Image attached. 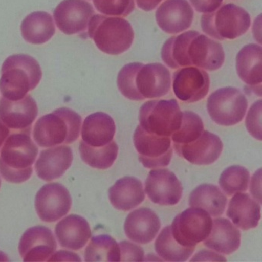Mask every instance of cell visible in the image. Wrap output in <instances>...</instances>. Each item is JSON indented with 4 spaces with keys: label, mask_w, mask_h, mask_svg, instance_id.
Instances as JSON below:
<instances>
[{
    "label": "cell",
    "mask_w": 262,
    "mask_h": 262,
    "mask_svg": "<svg viewBox=\"0 0 262 262\" xmlns=\"http://www.w3.org/2000/svg\"><path fill=\"white\" fill-rule=\"evenodd\" d=\"M162 59L171 69L196 67L207 71L219 70L225 62L223 47L199 32H185L166 40L162 46Z\"/></svg>",
    "instance_id": "cell-1"
},
{
    "label": "cell",
    "mask_w": 262,
    "mask_h": 262,
    "mask_svg": "<svg viewBox=\"0 0 262 262\" xmlns=\"http://www.w3.org/2000/svg\"><path fill=\"white\" fill-rule=\"evenodd\" d=\"M171 85L169 70L161 63L126 64L121 69L117 77L119 91L125 98L133 101L166 96Z\"/></svg>",
    "instance_id": "cell-2"
},
{
    "label": "cell",
    "mask_w": 262,
    "mask_h": 262,
    "mask_svg": "<svg viewBox=\"0 0 262 262\" xmlns=\"http://www.w3.org/2000/svg\"><path fill=\"white\" fill-rule=\"evenodd\" d=\"M29 132H13L6 139L0 154V174L10 183L29 180L37 157L38 147Z\"/></svg>",
    "instance_id": "cell-3"
},
{
    "label": "cell",
    "mask_w": 262,
    "mask_h": 262,
    "mask_svg": "<svg viewBox=\"0 0 262 262\" xmlns=\"http://www.w3.org/2000/svg\"><path fill=\"white\" fill-rule=\"evenodd\" d=\"M0 78L3 97L17 101L34 90L42 79L40 66L36 59L25 54L13 55L4 61Z\"/></svg>",
    "instance_id": "cell-4"
},
{
    "label": "cell",
    "mask_w": 262,
    "mask_h": 262,
    "mask_svg": "<svg viewBox=\"0 0 262 262\" xmlns=\"http://www.w3.org/2000/svg\"><path fill=\"white\" fill-rule=\"evenodd\" d=\"M82 117L73 110L60 108L38 119L33 139L40 147L50 148L72 144L80 134Z\"/></svg>",
    "instance_id": "cell-5"
},
{
    "label": "cell",
    "mask_w": 262,
    "mask_h": 262,
    "mask_svg": "<svg viewBox=\"0 0 262 262\" xmlns=\"http://www.w3.org/2000/svg\"><path fill=\"white\" fill-rule=\"evenodd\" d=\"M88 36L102 53L118 56L129 50L135 33L131 24L122 17L93 15L89 22Z\"/></svg>",
    "instance_id": "cell-6"
},
{
    "label": "cell",
    "mask_w": 262,
    "mask_h": 262,
    "mask_svg": "<svg viewBox=\"0 0 262 262\" xmlns=\"http://www.w3.org/2000/svg\"><path fill=\"white\" fill-rule=\"evenodd\" d=\"M251 16L234 4L221 5L217 10L202 16L204 33L217 40H233L246 33L251 27Z\"/></svg>",
    "instance_id": "cell-7"
},
{
    "label": "cell",
    "mask_w": 262,
    "mask_h": 262,
    "mask_svg": "<svg viewBox=\"0 0 262 262\" xmlns=\"http://www.w3.org/2000/svg\"><path fill=\"white\" fill-rule=\"evenodd\" d=\"M182 119V112L176 99L148 101L139 111L142 128L157 136H171L180 127Z\"/></svg>",
    "instance_id": "cell-8"
},
{
    "label": "cell",
    "mask_w": 262,
    "mask_h": 262,
    "mask_svg": "<svg viewBox=\"0 0 262 262\" xmlns=\"http://www.w3.org/2000/svg\"><path fill=\"white\" fill-rule=\"evenodd\" d=\"M248 106L246 96L234 87L216 90L207 102V110L211 119L217 125L224 126H231L242 122Z\"/></svg>",
    "instance_id": "cell-9"
},
{
    "label": "cell",
    "mask_w": 262,
    "mask_h": 262,
    "mask_svg": "<svg viewBox=\"0 0 262 262\" xmlns=\"http://www.w3.org/2000/svg\"><path fill=\"white\" fill-rule=\"evenodd\" d=\"M212 221L205 210L191 207L174 217L171 225V233L180 245L195 248L198 243L209 235Z\"/></svg>",
    "instance_id": "cell-10"
},
{
    "label": "cell",
    "mask_w": 262,
    "mask_h": 262,
    "mask_svg": "<svg viewBox=\"0 0 262 262\" xmlns=\"http://www.w3.org/2000/svg\"><path fill=\"white\" fill-rule=\"evenodd\" d=\"M135 148L139 160L145 168H158L168 166L173 155L169 136H160L147 133L138 125L133 136Z\"/></svg>",
    "instance_id": "cell-11"
},
{
    "label": "cell",
    "mask_w": 262,
    "mask_h": 262,
    "mask_svg": "<svg viewBox=\"0 0 262 262\" xmlns=\"http://www.w3.org/2000/svg\"><path fill=\"white\" fill-rule=\"evenodd\" d=\"M72 206L70 191L59 183L43 185L35 200L36 213L45 222H55L68 214Z\"/></svg>",
    "instance_id": "cell-12"
},
{
    "label": "cell",
    "mask_w": 262,
    "mask_h": 262,
    "mask_svg": "<svg viewBox=\"0 0 262 262\" xmlns=\"http://www.w3.org/2000/svg\"><path fill=\"white\" fill-rule=\"evenodd\" d=\"M172 88L179 100L188 103L199 102L209 92V76L199 67H182L173 74Z\"/></svg>",
    "instance_id": "cell-13"
},
{
    "label": "cell",
    "mask_w": 262,
    "mask_h": 262,
    "mask_svg": "<svg viewBox=\"0 0 262 262\" xmlns=\"http://www.w3.org/2000/svg\"><path fill=\"white\" fill-rule=\"evenodd\" d=\"M95 15L92 4L85 0H63L53 13L58 29L67 35H82Z\"/></svg>",
    "instance_id": "cell-14"
},
{
    "label": "cell",
    "mask_w": 262,
    "mask_h": 262,
    "mask_svg": "<svg viewBox=\"0 0 262 262\" xmlns=\"http://www.w3.org/2000/svg\"><path fill=\"white\" fill-rule=\"evenodd\" d=\"M145 185L148 199L159 205H176L183 193L180 181L167 168H153L148 173Z\"/></svg>",
    "instance_id": "cell-15"
},
{
    "label": "cell",
    "mask_w": 262,
    "mask_h": 262,
    "mask_svg": "<svg viewBox=\"0 0 262 262\" xmlns=\"http://www.w3.org/2000/svg\"><path fill=\"white\" fill-rule=\"evenodd\" d=\"M57 249V244L50 228L35 226L23 234L19 244V252L24 261L48 260Z\"/></svg>",
    "instance_id": "cell-16"
},
{
    "label": "cell",
    "mask_w": 262,
    "mask_h": 262,
    "mask_svg": "<svg viewBox=\"0 0 262 262\" xmlns=\"http://www.w3.org/2000/svg\"><path fill=\"white\" fill-rule=\"evenodd\" d=\"M37 116V104L30 95L17 101L0 99V120L12 131L31 133Z\"/></svg>",
    "instance_id": "cell-17"
},
{
    "label": "cell",
    "mask_w": 262,
    "mask_h": 262,
    "mask_svg": "<svg viewBox=\"0 0 262 262\" xmlns=\"http://www.w3.org/2000/svg\"><path fill=\"white\" fill-rule=\"evenodd\" d=\"M176 152L181 157L198 165H211L219 159L223 150V143L219 136L208 131L190 143L174 144Z\"/></svg>",
    "instance_id": "cell-18"
},
{
    "label": "cell",
    "mask_w": 262,
    "mask_h": 262,
    "mask_svg": "<svg viewBox=\"0 0 262 262\" xmlns=\"http://www.w3.org/2000/svg\"><path fill=\"white\" fill-rule=\"evenodd\" d=\"M193 19L194 10L188 0H165L156 10L158 26L168 34H177L188 30Z\"/></svg>",
    "instance_id": "cell-19"
},
{
    "label": "cell",
    "mask_w": 262,
    "mask_h": 262,
    "mask_svg": "<svg viewBox=\"0 0 262 262\" xmlns=\"http://www.w3.org/2000/svg\"><path fill=\"white\" fill-rule=\"evenodd\" d=\"M160 228V219L153 210L148 208L132 211L124 224L127 237L142 245L151 242L157 235Z\"/></svg>",
    "instance_id": "cell-20"
},
{
    "label": "cell",
    "mask_w": 262,
    "mask_h": 262,
    "mask_svg": "<svg viewBox=\"0 0 262 262\" xmlns=\"http://www.w3.org/2000/svg\"><path fill=\"white\" fill-rule=\"evenodd\" d=\"M71 148L66 145L53 147L41 151L35 164L38 177L46 182H52L65 174L73 163Z\"/></svg>",
    "instance_id": "cell-21"
},
{
    "label": "cell",
    "mask_w": 262,
    "mask_h": 262,
    "mask_svg": "<svg viewBox=\"0 0 262 262\" xmlns=\"http://www.w3.org/2000/svg\"><path fill=\"white\" fill-rule=\"evenodd\" d=\"M55 233L61 247L74 251L83 248L92 237L90 224L77 214H70L62 219L56 225Z\"/></svg>",
    "instance_id": "cell-22"
},
{
    "label": "cell",
    "mask_w": 262,
    "mask_h": 262,
    "mask_svg": "<svg viewBox=\"0 0 262 262\" xmlns=\"http://www.w3.org/2000/svg\"><path fill=\"white\" fill-rule=\"evenodd\" d=\"M231 198L227 216L237 228L248 231L256 228L260 219V205L246 193L237 192Z\"/></svg>",
    "instance_id": "cell-23"
},
{
    "label": "cell",
    "mask_w": 262,
    "mask_h": 262,
    "mask_svg": "<svg viewBox=\"0 0 262 262\" xmlns=\"http://www.w3.org/2000/svg\"><path fill=\"white\" fill-rule=\"evenodd\" d=\"M145 191L140 180L125 176L115 182L108 189V198L115 208L127 211L133 209L145 200Z\"/></svg>",
    "instance_id": "cell-24"
},
{
    "label": "cell",
    "mask_w": 262,
    "mask_h": 262,
    "mask_svg": "<svg viewBox=\"0 0 262 262\" xmlns=\"http://www.w3.org/2000/svg\"><path fill=\"white\" fill-rule=\"evenodd\" d=\"M204 245L207 248L224 254H231L238 249L241 233L228 219L219 217L212 221L211 232Z\"/></svg>",
    "instance_id": "cell-25"
},
{
    "label": "cell",
    "mask_w": 262,
    "mask_h": 262,
    "mask_svg": "<svg viewBox=\"0 0 262 262\" xmlns=\"http://www.w3.org/2000/svg\"><path fill=\"white\" fill-rule=\"evenodd\" d=\"M116 130V123L110 115L102 112L93 113L82 124V141L90 146H104L113 140Z\"/></svg>",
    "instance_id": "cell-26"
},
{
    "label": "cell",
    "mask_w": 262,
    "mask_h": 262,
    "mask_svg": "<svg viewBox=\"0 0 262 262\" xmlns=\"http://www.w3.org/2000/svg\"><path fill=\"white\" fill-rule=\"evenodd\" d=\"M262 48L257 44L244 47L236 56L237 76L251 87L261 85Z\"/></svg>",
    "instance_id": "cell-27"
},
{
    "label": "cell",
    "mask_w": 262,
    "mask_h": 262,
    "mask_svg": "<svg viewBox=\"0 0 262 262\" xmlns=\"http://www.w3.org/2000/svg\"><path fill=\"white\" fill-rule=\"evenodd\" d=\"M21 32L27 42L41 45L53 38L56 33V27L50 13L34 12L24 19L21 24Z\"/></svg>",
    "instance_id": "cell-28"
},
{
    "label": "cell",
    "mask_w": 262,
    "mask_h": 262,
    "mask_svg": "<svg viewBox=\"0 0 262 262\" xmlns=\"http://www.w3.org/2000/svg\"><path fill=\"white\" fill-rule=\"evenodd\" d=\"M226 205V196L219 187L211 184H202L190 194V206L202 208L213 217L222 215Z\"/></svg>",
    "instance_id": "cell-29"
},
{
    "label": "cell",
    "mask_w": 262,
    "mask_h": 262,
    "mask_svg": "<svg viewBox=\"0 0 262 262\" xmlns=\"http://www.w3.org/2000/svg\"><path fill=\"white\" fill-rule=\"evenodd\" d=\"M155 249L162 260L167 261H186L192 255L195 248L180 245L173 237L171 225L162 229L155 242Z\"/></svg>",
    "instance_id": "cell-30"
},
{
    "label": "cell",
    "mask_w": 262,
    "mask_h": 262,
    "mask_svg": "<svg viewBox=\"0 0 262 262\" xmlns=\"http://www.w3.org/2000/svg\"><path fill=\"white\" fill-rule=\"evenodd\" d=\"M79 152L85 164L93 168L105 170L110 168L117 159L119 146L113 140L101 147L90 146L82 140L79 143Z\"/></svg>",
    "instance_id": "cell-31"
},
{
    "label": "cell",
    "mask_w": 262,
    "mask_h": 262,
    "mask_svg": "<svg viewBox=\"0 0 262 262\" xmlns=\"http://www.w3.org/2000/svg\"><path fill=\"white\" fill-rule=\"evenodd\" d=\"M85 261H120L119 243L108 234L92 237L85 248Z\"/></svg>",
    "instance_id": "cell-32"
},
{
    "label": "cell",
    "mask_w": 262,
    "mask_h": 262,
    "mask_svg": "<svg viewBox=\"0 0 262 262\" xmlns=\"http://www.w3.org/2000/svg\"><path fill=\"white\" fill-rule=\"evenodd\" d=\"M249 182V171L241 165H232L224 170L219 181L221 188L229 196L237 192L246 191Z\"/></svg>",
    "instance_id": "cell-33"
},
{
    "label": "cell",
    "mask_w": 262,
    "mask_h": 262,
    "mask_svg": "<svg viewBox=\"0 0 262 262\" xmlns=\"http://www.w3.org/2000/svg\"><path fill=\"white\" fill-rule=\"evenodd\" d=\"M204 131V124L199 115L191 111L182 113V122L177 131L171 135L174 144H187L197 139Z\"/></svg>",
    "instance_id": "cell-34"
},
{
    "label": "cell",
    "mask_w": 262,
    "mask_h": 262,
    "mask_svg": "<svg viewBox=\"0 0 262 262\" xmlns=\"http://www.w3.org/2000/svg\"><path fill=\"white\" fill-rule=\"evenodd\" d=\"M93 4L105 16L127 17L135 10V0H93Z\"/></svg>",
    "instance_id": "cell-35"
},
{
    "label": "cell",
    "mask_w": 262,
    "mask_h": 262,
    "mask_svg": "<svg viewBox=\"0 0 262 262\" xmlns=\"http://www.w3.org/2000/svg\"><path fill=\"white\" fill-rule=\"evenodd\" d=\"M261 102L259 99L251 105L245 121L248 133L259 141H261Z\"/></svg>",
    "instance_id": "cell-36"
},
{
    "label": "cell",
    "mask_w": 262,
    "mask_h": 262,
    "mask_svg": "<svg viewBox=\"0 0 262 262\" xmlns=\"http://www.w3.org/2000/svg\"><path fill=\"white\" fill-rule=\"evenodd\" d=\"M120 248L121 261H143V248L128 241H122L119 243Z\"/></svg>",
    "instance_id": "cell-37"
},
{
    "label": "cell",
    "mask_w": 262,
    "mask_h": 262,
    "mask_svg": "<svg viewBox=\"0 0 262 262\" xmlns=\"http://www.w3.org/2000/svg\"><path fill=\"white\" fill-rule=\"evenodd\" d=\"M196 11L201 13H209L217 10L223 0H189Z\"/></svg>",
    "instance_id": "cell-38"
},
{
    "label": "cell",
    "mask_w": 262,
    "mask_h": 262,
    "mask_svg": "<svg viewBox=\"0 0 262 262\" xmlns=\"http://www.w3.org/2000/svg\"><path fill=\"white\" fill-rule=\"evenodd\" d=\"M194 260H226V258L213 251L203 249L191 259V261H194Z\"/></svg>",
    "instance_id": "cell-39"
},
{
    "label": "cell",
    "mask_w": 262,
    "mask_h": 262,
    "mask_svg": "<svg viewBox=\"0 0 262 262\" xmlns=\"http://www.w3.org/2000/svg\"><path fill=\"white\" fill-rule=\"evenodd\" d=\"M51 257L49 259V261L50 260H63L64 257H66L65 260H79V261L82 260L78 254L67 251H59V252L53 254Z\"/></svg>",
    "instance_id": "cell-40"
},
{
    "label": "cell",
    "mask_w": 262,
    "mask_h": 262,
    "mask_svg": "<svg viewBox=\"0 0 262 262\" xmlns=\"http://www.w3.org/2000/svg\"><path fill=\"white\" fill-rule=\"evenodd\" d=\"M162 1L164 0H136L138 7L146 12L155 10Z\"/></svg>",
    "instance_id": "cell-41"
},
{
    "label": "cell",
    "mask_w": 262,
    "mask_h": 262,
    "mask_svg": "<svg viewBox=\"0 0 262 262\" xmlns=\"http://www.w3.org/2000/svg\"><path fill=\"white\" fill-rule=\"evenodd\" d=\"M10 134V129L0 120V149Z\"/></svg>",
    "instance_id": "cell-42"
},
{
    "label": "cell",
    "mask_w": 262,
    "mask_h": 262,
    "mask_svg": "<svg viewBox=\"0 0 262 262\" xmlns=\"http://www.w3.org/2000/svg\"><path fill=\"white\" fill-rule=\"evenodd\" d=\"M0 186H1V179H0Z\"/></svg>",
    "instance_id": "cell-43"
}]
</instances>
